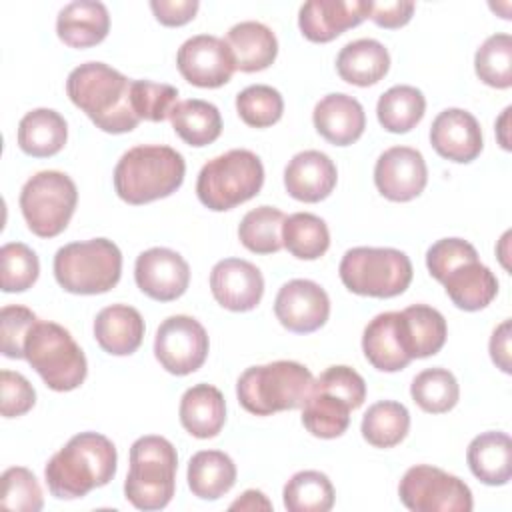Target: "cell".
Returning a JSON list of instances; mask_svg holds the SVG:
<instances>
[{
    "mask_svg": "<svg viewBox=\"0 0 512 512\" xmlns=\"http://www.w3.org/2000/svg\"><path fill=\"white\" fill-rule=\"evenodd\" d=\"M132 80L104 62H84L66 80V94L96 128L108 134H124L138 126L130 100Z\"/></svg>",
    "mask_w": 512,
    "mask_h": 512,
    "instance_id": "obj_1",
    "label": "cell"
},
{
    "mask_svg": "<svg viewBox=\"0 0 512 512\" xmlns=\"http://www.w3.org/2000/svg\"><path fill=\"white\" fill-rule=\"evenodd\" d=\"M116 446L98 432L72 436L46 464L44 476L52 496L74 500L106 486L116 474Z\"/></svg>",
    "mask_w": 512,
    "mask_h": 512,
    "instance_id": "obj_2",
    "label": "cell"
},
{
    "mask_svg": "<svg viewBox=\"0 0 512 512\" xmlns=\"http://www.w3.org/2000/svg\"><path fill=\"white\" fill-rule=\"evenodd\" d=\"M186 174L180 152L164 144H138L114 168V190L128 204H148L176 192Z\"/></svg>",
    "mask_w": 512,
    "mask_h": 512,
    "instance_id": "obj_3",
    "label": "cell"
},
{
    "mask_svg": "<svg viewBox=\"0 0 512 512\" xmlns=\"http://www.w3.org/2000/svg\"><path fill=\"white\" fill-rule=\"evenodd\" d=\"M314 384L312 372L294 360H276L246 368L236 382V396L244 410L270 416L302 408Z\"/></svg>",
    "mask_w": 512,
    "mask_h": 512,
    "instance_id": "obj_4",
    "label": "cell"
},
{
    "mask_svg": "<svg viewBox=\"0 0 512 512\" xmlns=\"http://www.w3.org/2000/svg\"><path fill=\"white\" fill-rule=\"evenodd\" d=\"M178 454L164 436H140L130 446V470L124 480V496L138 510H162L176 488Z\"/></svg>",
    "mask_w": 512,
    "mask_h": 512,
    "instance_id": "obj_5",
    "label": "cell"
},
{
    "mask_svg": "<svg viewBox=\"0 0 512 512\" xmlns=\"http://www.w3.org/2000/svg\"><path fill=\"white\" fill-rule=\"evenodd\" d=\"M24 358L56 392L78 388L88 372L86 356L70 332L50 320H36L24 340Z\"/></svg>",
    "mask_w": 512,
    "mask_h": 512,
    "instance_id": "obj_6",
    "label": "cell"
},
{
    "mask_svg": "<svg viewBox=\"0 0 512 512\" xmlns=\"http://www.w3.org/2000/svg\"><path fill=\"white\" fill-rule=\"evenodd\" d=\"M122 274V252L108 238L70 242L54 254L56 282L70 294H104Z\"/></svg>",
    "mask_w": 512,
    "mask_h": 512,
    "instance_id": "obj_7",
    "label": "cell"
},
{
    "mask_svg": "<svg viewBox=\"0 0 512 512\" xmlns=\"http://www.w3.org/2000/svg\"><path fill=\"white\" fill-rule=\"evenodd\" d=\"M262 184V160L246 148H234L202 166L196 180V194L206 208L224 212L254 198Z\"/></svg>",
    "mask_w": 512,
    "mask_h": 512,
    "instance_id": "obj_8",
    "label": "cell"
},
{
    "mask_svg": "<svg viewBox=\"0 0 512 512\" xmlns=\"http://www.w3.org/2000/svg\"><path fill=\"white\" fill-rule=\"evenodd\" d=\"M338 272L350 292L372 298L398 296L412 282V262L396 248H350L342 256Z\"/></svg>",
    "mask_w": 512,
    "mask_h": 512,
    "instance_id": "obj_9",
    "label": "cell"
},
{
    "mask_svg": "<svg viewBox=\"0 0 512 512\" xmlns=\"http://www.w3.org/2000/svg\"><path fill=\"white\" fill-rule=\"evenodd\" d=\"M78 202L74 180L58 170H42L26 180L20 210L32 234L54 238L66 230Z\"/></svg>",
    "mask_w": 512,
    "mask_h": 512,
    "instance_id": "obj_10",
    "label": "cell"
},
{
    "mask_svg": "<svg viewBox=\"0 0 512 512\" xmlns=\"http://www.w3.org/2000/svg\"><path fill=\"white\" fill-rule=\"evenodd\" d=\"M398 496L412 512H470L474 506L464 480L430 464L408 468L398 484Z\"/></svg>",
    "mask_w": 512,
    "mask_h": 512,
    "instance_id": "obj_11",
    "label": "cell"
},
{
    "mask_svg": "<svg viewBox=\"0 0 512 512\" xmlns=\"http://www.w3.org/2000/svg\"><path fill=\"white\" fill-rule=\"evenodd\" d=\"M208 334L204 326L186 314L168 316L156 330L154 356L160 366L176 376L196 372L208 356Z\"/></svg>",
    "mask_w": 512,
    "mask_h": 512,
    "instance_id": "obj_12",
    "label": "cell"
},
{
    "mask_svg": "<svg viewBox=\"0 0 512 512\" xmlns=\"http://www.w3.org/2000/svg\"><path fill=\"white\" fill-rule=\"evenodd\" d=\"M182 78L198 88H218L230 82L236 66L226 40L212 34L188 38L176 54Z\"/></svg>",
    "mask_w": 512,
    "mask_h": 512,
    "instance_id": "obj_13",
    "label": "cell"
},
{
    "mask_svg": "<svg viewBox=\"0 0 512 512\" xmlns=\"http://www.w3.org/2000/svg\"><path fill=\"white\" fill-rule=\"evenodd\" d=\"M274 314L286 330L308 334L326 324L330 316V298L320 284L294 278L278 290Z\"/></svg>",
    "mask_w": 512,
    "mask_h": 512,
    "instance_id": "obj_14",
    "label": "cell"
},
{
    "mask_svg": "<svg viewBox=\"0 0 512 512\" xmlns=\"http://www.w3.org/2000/svg\"><path fill=\"white\" fill-rule=\"evenodd\" d=\"M426 182L428 168L416 148L392 146L376 160L374 184L378 192L392 202H408L420 196Z\"/></svg>",
    "mask_w": 512,
    "mask_h": 512,
    "instance_id": "obj_15",
    "label": "cell"
},
{
    "mask_svg": "<svg viewBox=\"0 0 512 512\" xmlns=\"http://www.w3.org/2000/svg\"><path fill=\"white\" fill-rule=\"evenodd\" d=\"M136 286L158 302L180 298L190 284L188 262L170 248L144 250L134 264Z\"/></svg>",
    "mask_w": 512,
    "mask_h": 512,
    "instance_id": "obj_16",
    "label": "cell"
},
{
    "mask_svg": "<svg viewBox=\"0 0 512 512\" xmlns=\"http://www.w3.org/2000/svg\"><path fill=\"white\" fill-rule=\"evenodd\" d=\"M210 290L214 300L232 312L256 308L264 294L262 272L248 260L224 258L210 272Z\"/></svg>",
    "mask_w": 512,
    "mask_h": 512,
    "instance_id": "obj_17",
    "label": "cell"
},
{
    "mask_svg": "<svg viewBox=\"0 0 512 512\" xmlns=\"http://www.w3.org/2000/svg\"><path fill=\"white\" fill-rule=\"evenodd\" d=\"M370 0H310L300 6L298 26L310 42H330L368 18Z\"/></svg>",
    "mask_w": 512,
    "mask_h": 512,
    "instance_id": "obj_18",
    "label": "cell"
},
{
    "mask_svg": "<svg viewBox=\"0 0 512 512\" xmlns=\"http://www.w3.org/2000/svg\"><path fill=\"white\" fill-rule=\"evenodd\" d=\"M430 144L442 158L458 164L476 160L484 148L478 120L462 108H446L434 118Z\"/></svg>",
    "mask_w": 512,
    "mask_h": 512,
    "instance_id": "obj_19",
    "label": "cell"
},
{
    "mask_svg": "<svg viewBox=\"0 0 512 512\" xmlns=\"http://www.w3.org/2000/svg\"><path fill=\"white\" fill-rule=\"evenodd\" d=\"M338 180L336 164L320 150H304L292 156L284 168L286 192L300 202H320L330 196Z\"/></svg>",
    "mask_w": 512,
    "mask_h": 512,
    "instance_id": "obj_20",
    "label": "cell"
},
{
    "mask_svg": "<svg viewBox=\"0 0 512 512\" xmlns=\"http://www.w3.org/2000/svg\"><path fill=\"white\" fill-rule=\"evenodd\" d=\"M312 122L324 140L334 146H348L362 136L366 114L354 96L334 92L314 106Z\"/></svg>",
    "mask_w": 512,
    "mask_h": 512,
    "instance_id": "obj_21",
    "label": "cell"
},
{
    "mask_svg": "<svg viewBox=\"0 0 512 512\" xmlns=\"http://www.w3.org/2000/svg\"><path fill=\"white\" fill-rule=\"evenodd\" d=\"M398 332L404 352L414 358H428L440 352L446 342V320L428 304H412L398 312Z\"/></svg>",
    "mask_w": 512,
    "mask_h": 512,
    "instance_id": "obj_22",
    "label": "cell"
},
{
    "mask_svg": "<svg viewBox=\"0 0 512 512\" xmlns=\"http://www.w3.org/2000/svg\"><path fill=\"white\" fill-rule=\"evenodd\" d=\"M110 30L108 8L98 0H76L66 4L56 18L58 38L72 48L100 44Z\"/></svg>",
    "mask_w": 512,
    "mask_h": 512,
    "instance_id": "obj_23",
    "label": "cell"
},
{
    "mask_svg": "<svg viewBox=\"0 0 512 512\" xmlns=\"http://www.w3.org/2000/svg\"><path fill=\"white\" fill-rule=\"evenodd\" d=\"M442 284L452 304L466 312L486 308L498 294L496 276L478 258L454 266L442 278Z\"/></svg>",
    "mask_w": 512,
    "mask_h": 512,
    "instance_id": "obj_24",
    "label": "cell"
},
{
    "mask_svg": "<svg viewBox=\"0 0 512 512\" xmlns=\"http://www.w3.org/2000/svg\"><path fill=\"white\" fill-rule=\"evenodd\" d=\"M94 338L104 352L128 356L142 344L144 320L140 312L128 304L106 306L96 314Z\"/></svg>",
    "mask_w": 512,
    "mask_h": 512,
    "instance_id": "obj_25",
    "label": "cell"
},
{
    "mask_svg": "<svg viewBox=\"0 0 512 512\" xmlns=\"http://www.w3.org/2000/svg\"><path fill=\"white\" fill-rule=\"evenodd\" d=\"M226 44L232 52L234 66L240 72L264 70L278 54V40L274 32L256 20L234 24L226 34Z\"/></svg>",
    "mask_w": 512,
    "mask_h": 512,
    "instance_id": "obj_26",
    "label": "cell"
},
{
    "mask_svg": "<svg viewBox=\"0 0 512 512\" xmlns=\"http://www.w3.org/2000/svg\"><path fill=\"white\" fill-rule=\"evenodd\" d=\"M180 422L194 438H214L226 422V402L212 384H196L180 398Z\"/></svg>",
    "mask_w": 512,
    "mask_h": 512,
    "instance_id": "obj_27",
    "label": "cell"
},
{
    "mask_svg": "<svg viewBox=\"0 0 512 512\" xmlns=\"http://www.w3.org/2000/svg\"><path fill=\"white\" fill-rule=\"evenodd\" d=\"M472 474L488 486H504L512 476V440L506 432L478 434L466 450Z\"/></svg>",
    "mask_w": 512,
    "mask_h": 512,
    "instance_id": "obj_28",
    "label": "cell"
},
{
    "mask_svg": "<svg viewBox=\"0 0 512 512\" xmlns=\"http://www.w3.org/2000/svg\"><path fill=\"white\" fill-rule=\"evenodd\" d=\"M362 350L366 360L380 372H398L412 362L400 342L398 312H382L366 324Z\"/></svg>",
    "mask_w": 512,
    "mask_h": 512,
    "instance_id": "obj_29",
    "label": "cell"
},
{
    "mask_svg": "<svg viewBox=\"0 0 512 512\" xmlns=\"http://www.w3.org/2000/svg\"><path fill=\"white\" fill-rule=\"evenodd\" d=\"M390 68L386 46L374 38L348 42L336 56L338 76L354 86H372L380 82Z\"/></svg>",
    "mask_w": 512,
    "mask_h": 512,
    "instance_id": "obj_30",
    "label": "cell"
},
{
    "mask_svg": "<svg viewBox=\"0 0 512 512\" xmlns=\"http://www.w3.org/2000/svg\"><path fill=\"white\" fill-rule=\"evenodd\" d=\"M68 138L66 120L52 108H34L18 124V146L34 158L58 154Z\"/></svg>",
    "mask_w": 512,
    "mask_h": 512,
    "instance_id": "obj_31",
    "label": "cell"
},
{
    "mask_svg": "<svg viewBox=\"0 0 512 512\" xmlns=\"http://www.w3.org/2000/svg\"><path fill=\"white\" fill-rule=\"evenodd\" d=\"M234 482L236 464L220 450H200L188 462V486L202 500H218Z\"/></svg>",
    "mask_w": 512,
    "mask_h": 512,
    "instance_id": "obj_32",
    "label": "cell"
},
{
    "mask_svg": "<svg viewBox=\"0 0 512 512\" xmlns=\"http://www.w3.org/2000/svg\"><path fill=\"white\" fill-rule=\"evenodd\" d=\"M174 132L190 146H208L222 132L220 110L206 100L190 98L182 100L170 112Z\"/></svg>",
    "mask_w": 512,
    "mask_h": 512,
    "instance_id": "obj_33",
    "label": "cell"
},
{
    "mask_svg": "<svg viewBox=\"0 0 512 512\" xmlns=\"http://www.w3.org/2000/svg\"><path fill=\"white\" fill-rule=\"evenodd\" d=\"M352 406L330 392L312 390L302 406V424L316 438H338L348 430Z\"/></svg>",
    "mask_w": 512,
    "mask_h": 512,
    "instance_id": "obj_34",
    "label": "cell"
},
{
    "mask_svg": "<svg viewBox=\"0 0 512 512\" xmlns=\"http://www.w3.org/2000/svg\"><path fill=\"white\" fill-rule=\"evenodd\" d=\"M426 98L424 94L408 84L388 88L376 104V116L384 130L404 134L412 130L424 116Z\"/></svg>",
    "mask_w": 512,
    "mask_h": 512,
    "instance_id": "obj_35",
    "label": "cell"
},
{
    "mask_svg": "<svg viewBox=\"0 0 512 512\" xmlns=\"http://www.w3.org/2000/svg\"><path fill=\"white\" fill-rule=\"evenodd\" d=\"M410 428V412L404 404L394 400H380L372 404L360 424V432L374 448H392L400 444Z\"/></svg>",
    "mask_w": 512,
    "mask_h": 512,
    "instance_id": "obj_36",
    "label": "cell"
},
{
    "mask_svg": "<svg viewBox=\"0 0 512 512\" xmlns=\"http://www.w3.org/2000/svg\"><path fill=\"white\" fill-rule=\"evenodd\" d=\"M284 248L300 260H316L324 256L330 246V232L326 222L310 212H294L282 226Z\"/></svg>",
    "mask_w": 512,
    "mask_h": 512,
    "instance_id": "obj_37",
    "label": "cell"
},
{
    "mask_svg": "<svg viewBox=\"0 0 512 512\" xmlns=\"http://www.w3.org/2000/svg\"><path fill=\"white\" fill-rule=\"evenodd\" d=\"M288 512H328L334 506V486L318 470L296 472L282 492Z\"/></svg>",
    "mask_w": 512,
    "mask_h": 512,
    "instance_id": "obj_38",
    "label": "cell"
},
{
    "mask_svg": "<svg viewBox=\"0 0 512 512\" xmlns=\"http://www.w3.org/2000/svg\"><path fill=\"white\" fill-rule=\"evenodd\" d=\"M284 212L274 206H258L244 214L238 226V238L244 248L254 254H274L278 252L282 242V226Z\"/></svg>",
    "mask_w": 512,
    "mask_h": 512,
    "instance_id": "obj_39",
    "label": "cell"
},
{
    "mask_svg": "<svg viewBox=\"0 0 512 512\" xmlns=\"http://www.w3.org/2000/svg\"><path fill=\"white\" fill-rule=\"evenodd\" d=\"M412 400L430 414H444L458 404L460 388L454 374L446 368H426L410 384Z\"/></svg>",
    "mask_w": 512,
    "mask_h": 512,
    "instance_id": "obj_40",
    "label": "cell"
},
{
    "mask_svg": "<svg viewBox=\"0 0 512 512\" xmlns=\"http://www.w3.org/2000/svg\"><path fill=\"white\" fill-rule=\"evenodd\" d=\"M476 76L492 88L512 86V38L506 32L488 36L474 56Z\"/></svg>",
    "mask_w": 512,
    "mask_h": 512,
    "instance_id": "obj_41",
    "label": "cell"
},
{
    "mask_svg": "<svg viewBox=\"0 0 512 512\" xmlns=\"http://www.w3.org/2000/svg\"><path fill=\"white\" fill-rule=\"evenodd\" d=\"M236 110L244 124L252 128H268L282 118V94L266 84H252L238 92Z\"/></svg>",
    "mask_w": 512,
    "mask_h": 512,
    "instance_id": "obj_42",
    "label": "cell"
},
{
    "mask_svg": "<svg viewBox=\"0 0 512 512\" xmlns=\"http://www.w3.org/2000/svg\"><path fill=\"white\" fill-rule=\"evenodd\" d=\"M40 262L36 252L22 242L0 248V286L4 292H24L38 280Z\"/></svg>",
    "mask_w": 512,
    "mask_h": 512,
    "instance_id": "obj_43",
    "label": "cell"
},
{
    "mask_svg": "<svg viewBox=\"0 0 512 512\" xmlns=\"http://www.w3.org/2000/svg\"><path fill=\"white\" fill-rule=\"evenodd\" d=\"M130 100L138 120L162 122L170 118V112L178 104V90L164 82L132 80Z\"/></svg>",
    "mask_w": 512,
    "mask_h": 512,
    "instance_id": "obj_44",
    "label": "cell"
},
{
    "mask_svg": "<svg viewBox=\"0 0 512 512\" xmlns=\"http://www.w3.org/2000/svg\"><path fill=\"white\" fill-rule=\"evenodd\" d=\"M0 506L20 512H38L44 506L42 488L36 476L24 466H12L4 470Z\"/></svg>",
    "mask_w": 512,
    "mask_h": 512,
    "instance_id": "obj_45",
    "label": "cell"
},
{
    "mask_svg": "<svg viewBox=\"0 0 512 512\" xmlns=\"http://www.w3.org/2000/svg\"><path fill=\"white\" fill-rule=\"evenodd\" d=\"M36 314L18 304L4 306L0 312V348L6 358H24V340L36 322Z\"/></svg>",
    "mask_w": 512,
    "mask_h": 512,
    "instance_id": "obj_46",
    "label": "cell"
},
{
    "mask_svg": "<svg viewBox=\"0 0 512 512\" xmlns=\"http://www.w3.org/2000/svg\"><path fill=\"white\" fill-rule=\"evenodd\" d=\"M314 388L330 392L346 400L352 410L360 408L366 400V382L364 378L350 366H330L316 380Z\"/></svg>",
    "mask_w": 512,
    "mask_h": 512,
    "instance_id": "obj_47",
    "label": "cell"
},
{
    "mask_svg": "<svg viewBox=\"0 0 512 512\" xmlns=\"http://www.w3.org/2000/svg\"><path fill=\"white\" fill-rule=\"evenodd\" d=\"M478 258L476 248L462 238H442L434 242L426 252V266L434 280L442 282V278L458 264L466 260Z\"/></svg>",
    "mask_w": 512,
    "mask_h": 512,
    "instance_id": "obj_48",
    "label": "cell"
},
{
    "mask_svg": "<svg viewBox=\"0 0 512 512\" xmlns=\"http://www.w3.org/2000/svg\"><path fill=\"white\" fill-rule=\"evenodd\" d=\"M36 402V392L32 384L12 370L0 372V412L4 418H16L32 410Z\"/></svg>",
    "mask_w": 512,
    "mask_h": 512,
    "instance_id": "obj_49",
    "label": "cell"
},
{
    "mask_svg": "<svg viewBox=\"0 0 512 512\" xmlns=\"http://www.w3.org/2000/svg\"><path fill=\"white\" fill-rule=\"evenodd\" d=\"M414 2H406V0H380V2H370V12L368 18L388 30L400 28L404 24L410 22L412 14H414Z\"/></svg>",
    "mask_w": 512,
    "mask_h": 512,
    "instance_id": "obj_50",
    "label": "cell"
},
{
    "mask_svg": "<svg viewBox=\"0 0 512 512\" xmlns=\"http://www.w3.org/2000/svg\"><path fill=\"white\" fill-rule=\"evenodd\" d=\"M198 0H152L150 8L164 26H182L198 12Z\"/></svg>",
    "mask_w": 512,
    "mask_h": 512,
    "instance_id": "obj_51",
    "label": "cell"
},
{
    "mask_svg": "<svg viewBox=\"0 0 512 512\" xmlns=\"http://www.w3.org/2000/svg\"><path fill=\"white\" fill-rule=\"evenodd\" d=\"M510 338H512V322L506 318L500 326L494 328L490 336V358L492 362L506 374L512 372L510 368Z\"/></svg>",
    "mask_w": 512,
    "mask_h": 512,
    "instance_id": "obj_52",
    "label": "cell"
},
{
    "mask_svg": "<svg viewBox=\"0 0 512 512\" xmlns=\"http://www.w3.org/2000/svg\"><path fill=\"white\" fill-rule=\"evenodd\" d=\"M230 510H272V502L260 490H246L230 504Z\"/></svg>",
    "mask_w": 512,
    "mask_h": 512,
    "instance_id": "obj_53",
    "label": "cell"
},
{
    "mask_svg": "<svg viewBox=\"0 0 512 512\" xmlns=\"http://www.w3.org/2000/svg\"><path fill=\"white\" fill-rule=\"evenodd\" d=\"M510 112L512 108H504V112L500 114V118L496 120V136H498V142L504 150H510V138H508V124H510Z\"/></svg>",
    "mask_w": 512,
    "mask_h": 512,
    "instance_id": "obj_54",
    "label": "cell"
}]
</instances>
